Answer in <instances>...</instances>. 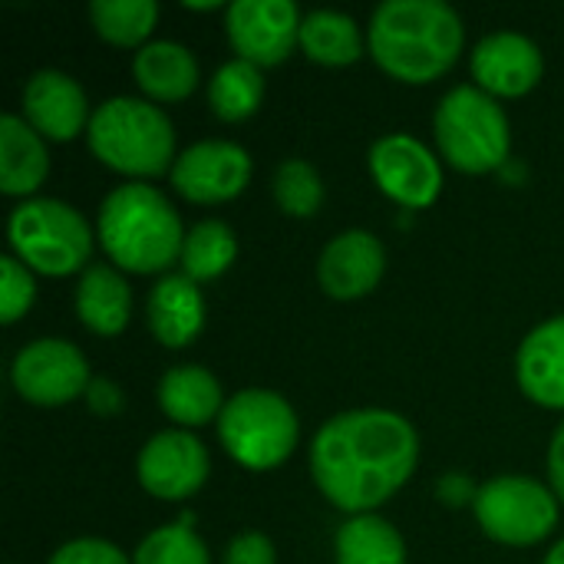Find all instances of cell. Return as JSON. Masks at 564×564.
<instances>
[{
  "label": "cell",
  "mask_w": 564,
  "mask_h": 564,
  "mask_svg": "<svg viewBox=\"0 0 564 564\" xmlns=\"http://www.w3.org/2000/svg\"><path fill=\"white\" fill-rule=\"evenodd\" d=\"M420 463V436L393 410H347L330 416L311 443V476L324 499L350 516L377 512Z\"/></svg>",
  "instance_id": "obj_1"
},
{
  "label": "cell",
  "mask_w": 564,
  "mask_h": 564,
  "mask_svg": "<svg viewBox=\"0 0 564 564\" xmlns=\"http://www.w3.org/2000/svg\"><path fill=\"white\" fill-rule=\"evenodd\" d=\"M370 53L400 83H433L463 53L466 26L443 0H383L370 17Z\"/></svg>",
  "instance_id": "obj_2"
},
{
  "label": "cell",
  "mask_w": 564,
  "mask_h": 564,
  "mask_svg": "<svg viewBox=\"0 0 564 564\" xmlns=\"http://www.w3.org/2000/svg\"><path fill=\"white\" fill-rule=\"evenodd\" d=\"M96 238L116 268L159 274L182 261L185 228L175 205L155 185L126 182L102 198Z\"/></svg>",
  "instance_id": "obj_3"
},
{
  "label": "cell",
  "mask_w": 564,
  "mask_h": 564,
  "mask_svg": "<svg viewBox=\"0 0 564 564\" xmlns=\"http://www.w3.org/2000/svg\"><path fill=\"white\" fill-rule=\"evenodd\" d=\"M89 152L129 175V178H155L172 172L175 165V129L172 119L152 102L139 96H112L93 109L89 129Z\"/></svg>",
  "instance_id": "obj_4"
},
{
  "label": "cell",
  "mask_w": 564,
  "mask_h": 564,
  "mask_svg": "<svg viewBox=\"0 0 564 564\" xmlns=\"http://www.w3.org/2000/svg\"><path fill=\"white\" fill-rule=\"evenodd\" d=\"M433 132L443 159L469 175L496 172L509 162L512 129L496 96L479 86L449 89L433 116Z\"/></svg>",
  "instance_id": "obj_5"
},
{
  "label": "cell",
  "mask_w": 564,
  "mask_h": 564,
  "mask_svg": "<svg viewBox=\"0 0 564 564\" xmlns=\"http://www.w3.org/2000/svg\"><path fill=\"white\" fill-rule=\"evenodd\" d=\"M7 238L13 258L30 271L66 278L76 274L93 251V231L86 218L59 198H26L10 212ZM86 271V268H83Z\"/></svg>",
  "instance_id": "obj_6"
},
{
  "label": "cell",
  "mask_w": 564,
  "mask_h": 564,
  "mask_svg": "<svg viewBox=\"0 0 564 564\" xmlns=\"http://www.w3.org/2000/svg\"><path fill=\"white\" fill-rule=\"evenodd\" d=\"M297 436V413L281 393L264 387L235 393L218 416V440L245 469H278L294 453Z\"/></svg>",
  "instance_id": "obj_7"
},
{
  "label": "cell",
  "mask_w": 564,
  "mask_h": 564,
  "mask_svg": "<svg viewBox=\"0 0 564 564\" xmlns=\"http://www.w3.org/2000/svg\"><path fill=\"white\" fill-rule=\"evenodd\" d=\"M473 512L492 542L525 549L545 542L558 525V496L525 476H496L479 486Z\"/></svg>",
  "instance_id": "obj_8"
},
{
  "label": "cell",
  "mask_w": 564,
  "mask_h": 564,
  "mask_svg": "<svg viewBox=\"0 0 564 564\" xmlns=\"http://www.w3.org/2000/svg\"><path fill=\"white\" fill-rule=\"evenodd\" d=\"M10 380L26 403L63 406L73 403L76 397H86L93 377L76 344L59 337H40L13 357Z\"/></svg>",
  "instance_id": "obj_9"
},
{
  "label": "cell",
  "mask_w": 564,
  "mask_h": 564,
  "mask_svg": "<svg viewBox=\"0 0 564 564\" xmlns=\"http://www.w3.org/2000/svg\"><path fill=\"white\" fill-rule=\"evenodd\" d=\"M301 10L291 0H231L225 7V33L238 59L278 66L301 43Z\"/></svg>",
  "instance_id": "obj_10"
},
{
  "label": "cell",
  "mask_w": 564,
  "mask_h": 564,
  "mask_svg": "<svg viewBox=\"0 0 564 564\" xmlns=\"http://www.w3.org/2000/svg\"><path fill=\"white\" fill-rule=\"evenodd\" d=\"M370 172L403 208H430L443 192L440 159L410 132H387L370 145Z\"/></svg>",
  "instance_id": "obj_11"
},
{
  "label": "cell",
  "mask_w": 564,
  "mask_h": 564,
  "mask_svg": "<svg viewBox=\"0 0 564 564\" xmlns=\"http://www.w3.org/2000/svg\"><path fill=\"white\" fill-rule=\"evenodd\" d=\"M251 182V155L228 139H202L178 152L172 185L195 205H221L238 198Z\"/></svg>",
  "instance_id": "obj_12"
},
{
  "label": "cell",
  "mask_w": 564,
  "mask_h": 564,
  "mask_svg": "<svg viewBox=\"0 0 564 564\" xmlns=\"http://www.w3.org/2000/svg\"><path fill=\"white\" fill-rule=\"evenodd\" d=\"M135 473L149 496L178 502L205 486L208 449L188 430H162L142 446Z\"/></svg>",
  "instance_id": "obj_13"
},
{
  "label": "cell",
  "mask_w": 564,
  "mask_h": 564,
  "mask_svg": "<svg viewBox=\"0 0 564 564\" xmlns=\"http://www.w3.org/2000/svg\"><path fill=\"white\" fill-rule=\"evenodd\" d=\"M545 73V56L535 40L516 30L489 33L473 50V76L476 86L489 96L516 99L539 86Z\"/></svg>",
  "instance_id": "obj_14"
},
{
  "label": "cell",
  "mask_w": 564,
  "mask_h": 564,
  "mask_svg": "<svg viewBox=\"0 0 564 564\" xmlns=\"http://www.w3.org/2000/svg\"><path fill=\"white\" fill-rule=\"evenodd\" d=\"M387 271V251L377 235L364 228L340 231L327 241L317 261V281L334 301H357L370 294Z\"/></svg>",
  "instance_id": "obj_15"
},
{
  "label": "cell",
  "mask_w": 564,
  "mask_h": 564,
  "mask_svg": "<svg viewBox=\"0 0 564 564\" xmlns=\"http://www.w3.org/2000/svg\"><path fill=\"white\" fill-rule=\"evenodd\" d=\"M23 119L53 142H69L89 129V102L83 86L63 69H40L23 86Z\"/></svg>",
  "instance_id": "obj_16"
},
{
  "label": "cell",
  "mask_w": 564,
  "mask_h": 564,
  "mask_svg": "<svg viewBox=\"0 0 564 564\" xmlns=\"http://www.w3.org/2000/svg\"><path fill=\"white\" fill-rule=\"evenodd\" d=\"M516 380L532 403L564 410V314L539 324L522 340L516 354Z\"/></svg>",
  "instance_id": "obj_17"
},
{
  "label": "cell",
  "mask_w": 564,
  "mask_h": 564,
  "mask_svg": "<svg viewBox=\"0 0 564 564\" xmlns=\"http://www.w3.org/2000/svg\"><path fill=\"white\" fill-rule=\"evenodd\" d=\"M149 330L159 344L178 350L188 347L205 327V297L198 284L185 274H165L149 291L145 304Z\"/></svg>",
  "instance_id": "obj_18"
},
{
  "label": "cell",
  "mask_w": 564,
  "mask_h": 564,
  "mask_svg": "<svg viewBox=\"0 0 564 564\" xmlns=\"http://www.w3.org/2000/svg\"><path fill=\"white\" fill-rule=\"evenodd\" d=\"M132 76L152 102H178L195 93L202 79L195 53L175 40H149L135 50Z\"/></svg>",
  "instance_id": "obj_19"
},
{
  "label": "cell",
  "mask_w": 564,
  "mask_h": 564,
  "mask_svg": "<svg viewBox=\"0 0 564 564\" xmlns=\"http://www.w3.org/2000/svg\"><path fill=\"white\" fill-rule=\"evenodd\" d=\"M50 152L43 135L23 116H0V192L23 202L46 182Z\"/></svg>",
  "instance_id": "obj_20"
},
{
  "label": "cell",
  "mask_w": 564,
  "mask_h": 564,
  "mask_svg": "<svg viewBox=\"0 0 564 564\" xmlns=\"http://www.w3.org/2000/svg\"><path fill=\"white\" fill-rule=\"evenodd\" d=\"M225 403L221 383L198 364L172 367L159 380V406L172 423H178V430H195L218 420Z\"/></svg>",
  "instance_id": "obj_21"
},
{
  "label": "cell",
  "mask_w": 564,
  "mask_h": 564,
  "mask_svg": "<svg viewBox=\"0 0 564 564\" xmlns=\"http://www.w3.org/2000/svg\"><path fill=\"white\" fill-rule=\"evenodd\" d=\"M76 314L79 321L99 334V337H116L126 330L129 314H132V291L126 278L112 264H89L79 274L76 284Z\"/></svg>",
  "instance_id": "obj_22"
},
{
  "label": "cell",
  "mask_w": 564,
  "mask_h": 564,
  "mask_svg": "<svg viewBox=\"0 0 564 564\" xmlns=\"http://www.w3.org/2000/svg\"><path fill=\"white\" fill-rule=\"evenodd\" d=\"M337 564H406L403 535L377 512L350 516L334 535Z\"/></svg>",
  "instance_id": "obj_23"
},
{
  "label": "cell",
  "mask_w": 564,
  "mask_h": 564,
  "mask_svg": "<svg viewBox=\"0 0 564 564\" xmlns=\"http://www.w3.org/2000/svg\"><path fill=\"white\" fill-rule=\"evenodd\" d=\"M297 46L321 66H350L364 53V30L340 10H311L301 20Z\"/></svg>",
  "instance_id": "obj_24"
},
{
  "label": "cell",
  "mask_w": 564,
  "mask_h": 564,
  "mask_svg": "<svg viewBox=\"0 0 564 564\" xmlns=\"http://www.w3.org/2000/svg\"><path fill=\"white\" fill-rule=\"evenodd\" d=\"M264 99V76L261 66L248 59H228L215 69L208 83V106L221 122H245L258 112Z\"/></svg>",
  "instance_id": "obj_25"
},
{
  "label": "cell",
  "mask_w": 564,
  "mask_h": 564,
  "mask_svg": "<svg viewBox=\"0 0 564 564\" xmlns=\"http://www.w3.org/2000/svg\"><path fill=\"white\" fill-rule=\"evenodd\" d=\"M235 254H238L235 231L225 221H218V218H205V221H198L185 235V245H182V274L192 278L195 284L215 281V278H221L231 268Z\"/></svg>",
  "instance_id": "obj_26"
},
{
  "label": "cell",
  "mask_w": 564,
  "mask_h": 564,
  "mask_svg": "<svg viewBox=\"0 0 564 564\" xmlns=\"http://www.w3.org/2000/svg\"><path fill=\"white\" fill-rule=\"evenodd\" d=\"M89 17H93L96 33L106 43L142 50L159 20V3L155 0H93Z\"/></svg>",
  "instance_id": "obj_27"
},
{
  "label": "cell",
  "mask_w": 564,
  "mask_h": 564,
  "mask_svg": "<svg viewBox=\"0 0 564 564\" xmlns=\"http://www.w3.org/2000/svg\"><path fill=\"white\" fill-rule=\"evenodd\" d=\"M274 202L291 218H311L324 205V182L307 159H284L274 172Z\"/></svg>",
  "instance_id": "obj_28"
},
{
  "label": "cell",
  "mask_w": 564,
  "mask_h": 564,
  "mask_svg": "<svg viewBox=\"0 0 564 564\" xmlns=\"http://www.w3.org/2000/svg\"><path fill=\"white\" fill-rule=\"evenodd\" d=\"M132 564H212V558L205 542L185 522H178L149 532L139 542Z\"/></svg>",
  "instance_id": "obj_29"
},
{
  "label": "cell",
  "mask_w": 564,
  "mask_h": 564,
  "mask_svg": "<svg viewBox=\"0 0 564 564\" xmlns=\"http://www.w3.org/2000/svg\"><path fill=\"white\" fill-rule=\"evenodd\" d=\"M0 278H3V284H0V314H3V324H13L33 307L36 281H33V271L13 254L0 258Z\"/></svg>",
  "instance_id": "obj_30"
},
{
  "label": "cell",
  "mask_w": 564,
  "mask_h": 564,
  "mask_svg": "<svg viewBox=\"0 0 564 564\" xmlns=\"http://www.w3.org/2000/svg\"><path fill=\"white\" fill-rule=\"evenodd\" d=\"M46 564H132L122 549H116L106 539H73L63 549L53 552V558Z\"/></svg>",
  "instance_id": "obj_31"
},
{
  "label": "cell",
  "mask_w": 564,
  "mask_h": 564,
  "mask_svg": "<svg viewBox=\"0 0 564 564\" xmlns=\"http://www.w3.org/2000/svg\"><path fill=\"white\" fill-rule=\"evenodd\" d=\"M278 555H274V545L268 535L261 532H245L238 539L228 542L225 549V564H274Z\"/></svg>",
  "instance_id": "obj_32"
},
{
  "label": "cell",
  "mask_w": 564,
  "mask_h": 564,
  "mask_svg": "<svg viewBox=\"0 0 564 564\" xmlns=\"http://www.w3.org/2000/svg\"><path fill=\"white\" fill-rule=\"evenodd\" d=\"M86 403H89V410L99 413V416H116V413L126 406V397H122V390H119L112 380L93 377L89 387H86Z\"/></svg>",
  "instance_id": "obj_33"
},
{
  "label": "cell",
  "mask_w": 564,
  "mask_h": 564,
  "mask_svg": "<svg viewBox=\"0 0 564 564\" xmlns=\"http://www.w3.org/2000/svg\"><path fill=\"white\" fill-rule=\"evenodd\" d=\"M549 482H552V492L558 496V502H564V420L549 443Z\"/></svg>",
  "instance_id": "obj_34"
},
{
  "label": "cell",
  "mask_w": 564,
  "mask_h": 564,
  "mask_svg": "<svg viewBox=\"0 0 564 564\" xmlns=\"http://www.w3.org/2000/svg\"><path fill=\"white\" fill-rule=\"evenodd\" d=\"M476 492H479V489H473V482H469L463 473H453V476H446V479L440 482V496H443L449 506L476 502Z\"/></svg>",
  "instance_id": "obj_35"
},
{
  "label": "cell",
  "mask_w": 564,
  "mask_h": 564,
  "mask_svg": "<svg viewBox=\"0 0 564 564\" xmlns=\"http://www.w3.org/2000/svg\"><path fill=\"white\" fill-rule=\"evenodd\" d=\"M542 564H564V539L555 545V549H552V552H549V555H545V562Z\"/></svg>",
  "instance_id": "obj_36"
},
{
  "label": "cell",
  "mask_w": 564,
  "mask_h": 564,
  "mask_svg": "<svg viewBox=\"0 0 564 564\" xmlns=\"http://www.w3.org/2000/svg\"><path fill=\"white\" fill-rule=\"evenodd\" d=\"M185 7H188V10H218V0H205V3H192V0H185Z\"/></svg>",
  "instance_id": "obj_37"
}]
</instances>
